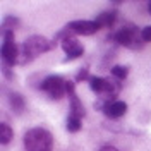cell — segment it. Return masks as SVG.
Returning a JSON list of instances; mask_svg holds the SVG:
<instances>
[{
    "label": "cell",
    "instance_id": "cell-1",
    "mask_svg": "<svg viewBox=\"0 0 151 151\" xmlns=\"http://www.w3.org/2000/svg\"><path fill=\"white\" fill-rule=\"evenodd\" d=\"M53 139L52 134L41 127L29 129L24 136V148L26 151H52Z\"/></svg>",
    "mask_w": 151,
    "mask_h": 151
},
{
    "label": "cell",
    "instance_id": "cell-2",
    "mask_svg": "<svg viewBox=\"0 0 151 151\" xmlns=\"http://www.w3.org/2000/svg\"><path fill=\"white\" fill-rule=\"evenodd\" d=\"M50 45H48L47 38L43 36H31L24 41V45L21 47V57H19V64H28L29 60H33L35 57L45 53Z\"/></svg>",
    "mask_w": 151,
    "mask_h": 151
},
{
    "label": "cell",
    "instance_id": "cell-3",
    "mask_svg": "<svg viewBox=\"0 0 151 151\" xmlns=\"http://www.w3.org/2000/svg\"><path fill=\"white\" fill-rule=\"evenodd\" d=\"M115 41H117L119 45L127 47V48H139L141 43H144L142 38H141V31L136 28L134 24L119 29V31L115 33Z\"/></svg>",
    "mask_w": 151,
    "mask_h": 151
},
{
    "label": "cell",
    "instance_id": "cell-4",
    "mask_svg": "<svg viewBox=\"0 0 151 151\" xmlns=\"http://www.w3.org/2000/svg\"><path fill=\"white\" fill-rule=\"evenodd\" d=\"M41 89L52 98V100H60L67 93V81H64L58 76H50L41 83Z\"/></svg>",
    "mask_w": 151,
    "mask_h": 151
},
{
    "label": "cell",
    "instance_id": "cell-5",
    "mask_svg": "<svg viewBox=\"0 0 151 151\" xmlns=\"http://www.w3.org/2000/svg\"><path fill=\"white\" fill-rule=\"evenodd\" d=\"M89 86L94 93L101 98H108V96H113V94L119 91V86L115 84L110 79H101V77H89Z\"/></svg>",
    "mask_w": 151,
    "mask_h": 151
},
{
    "label": "cell",
    "instance_id": "cell-6",
    "mask_svg": "<svg viewBox=\"0 0 151 151\" xmlns=\"http://www.w3.org/2000/svg\"><path fill=\"white\" fill-rule=\"evenodd\" d=\"M5 41H4V47H2V55L4 58L9 62V64H19V57H21V48L17 47V43L14 41V35L12 31H7L5 35Z\"/></svg>",
    "mask_w": 151,
    "mask_h": 151
},
{
    "label": "cell",
    "instance_id": "cell-7",
    "mask_svg": "<svg viewBox=\"0 0 151 151\" xmlns=\"http://www.w3.org/2000/svg\"><path fill=\"white\" fill-rule=\"evenodd\" d=\"M67 29L72 31V33H77V35H84V36H89V35H94L100 26L96 24V21H72L67 24Z\"/></svg>",
    "mask_w": 151,
    "mask_h": 151
},
{
    "label": "cell",
    "instance_id": "cell-8",
    "mask_svg": "<svg viewBox=\"0 0 151 151\" xmlns=\"http://www.w3.org/2000/svg\"><path fill=\"white\" fill-rule=\"evenodd\" d=\"M62 48H64V52H65V55L69 60L79 58V57L84 53V47L74 36H62Z\"/></svg>",
    "mask_w": 151,
    "mask_h": 151
},
{
    "label": "cell",
    "instance_id": "cell-9",
    "mask_svg": "<svg viewBox=\"0 0 151 151\" xmlns=\"http://www.w3.org/2000/svg\"><path fill=\"white\" fill-rule=\"evenodd\" d=\"M127 110V105L124 103V101H119V100H112V101H108V103L103 105V112L106 117H110V119H119V117H122L124 113Z\"/></svg>",
    "mask_w": 151,
    "mask_h": 151
},
{
    "label": "cell",
    "instance_id": "cell-10",
    "mask_svg": "<svg viewBox=\"0 0 151 151\" xmlns=\"http://www.w3.org/2000/svg\"><path fill=\"white\" fill-rule=\"evenodd\" d=\"M115 19H117V16H115L113 10H105V12H101V14L96 17V24L100 26V29L101 28H110V26H113Z\"/></svg>",
    "mask_w": 151,
    "mask_h": 151
},
{
    "label": "cell",
    "instance_id": "cell-11",
    "mask_svg": "<svg viewBox=\"0 0 151 151\" xmlns=\"http://www.w3.org/2000/svg\"><path fill=\"white\" fill-rule=\"evenodd\" d=\"M9 101H10V106L14 108V112H24V100H22V96L17 93H10L9 96Z\"/></svg>",
    "mask_w": 151,
    "mask_h": 151
},
{
    "label": "cell",
    "instance_id": "cell-12",
    "mask_svg": "<svg viewBox=\"0 0 151 151\" xmlns=\"http://www.w3.org/2000/svg\"><path fill=\"white\" fill-rule=\"evenodd\" d=\"M0 141H2L4 146H5V144H9V142L12 141V129H10L5 122L0 124Z\"/></svg>",
    "mask_w": 151,
    "mask_h": 151
},
{
    "label": "cell",
    "instance_id": "cell-13",
    "mask_svg": "<svg viewBox=\"0 0 151 151\" xmlns=\"http://www.w3.org/2000/svg\"><path fill=\"white\" fill-rule=\"evenodd\" d=\"M127 72H129V69L124 67V65H115L112 69V76L117 77V81H124V79L127 77Z\"/></svg>",
    "mask_w": 151,
    "mask_h": 151
},
{
    "label": "cell",
    "instance_id": "cell-14",
    "mask_svg": "<svg viewBox=\"0 0 151 151\" xmlns=\"http://www.w3.org/2000/svg\"><path fill=\"white\" fill-rule=\"evenodd\" d=\"M81 129V119H76V117H70L67 119V131L69 132H77Z\"/></svg>",
    "mask_w": 151,
    "mask_h": 151
},
{
    "label": "cell",
    "instance_id": "cell-15",
    "mask_svg": "<svg viewBox=\"0 0 151 151\" xmlns=\"http://www.w3.org/2000/svg\"><path fill=\"white\" fill-rule=\"evenodd\" d=\"M141 38L144 43H151V26H146V28L141 31Z\"/></svg>",
    "mask_w": 151,
    "mask_h": 151
},
{
    "label": "cell",
    "instance_id": "cell-16",
    "mask_svg": "<svg viewBox=\"0 0 151 151\" xmlns=\"http://www.w3.org/2000/svg\"><path fill=\"white\" fill-rule=\"evenodd\" d=\"M86 70L84 69H83V70H81V72H79V76H77V83H81V81H83V79H86Z\"/></svg>",
    "mask_w": 151,
    "mask_h": 151
},
{
    "label": "cell",
    "instance_id": "cell-17",
    "mask_svg": "<svg viewBox=\"0 0 151 151\" xmlns=\"http://www.w3.org/2000/svg\"><path fill=\"white\" fill-rule=\"evenodd\" d=\"M98 151H119L117 148H113V146H103V148H100Z\"/></svg>",
    "mask_w": 151,
    "mask_h": 151
},
{
    "label": "cell",
    "instance_id": "cell-18",
    "mask_svg": "<svg viewBox=\"0 0 151 151\" xmlns=\"http://www.w3.org/2000/svg\"><path fill=\"white\" fill-rule=\"evenodd\" d=\"M150 12H151V4H150Z\"/></svg>",
    "mask_w": 151,
    "mask_h": 151
}]
</instances>
